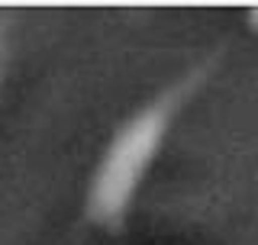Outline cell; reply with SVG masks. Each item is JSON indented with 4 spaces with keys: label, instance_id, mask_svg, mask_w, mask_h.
<instances>
[{
    "label": "cell",
    "instance_id": "cell-1",
    "mask_svg": "<svg viewBox=\"0 0 258 245\" xmlns=\"http://www.w3.org/2000/svg\"><path fill=\"white\" fill-rule=\"evenodd\" d=\"M220 58L223 52H210L207 58L194 62L184 75L168 81L155 97H149L113 129L87 181L84 223L113 235L126 229L136 194L149 177L171 126L184 113V107L210 84V78L220 68Z\"/></svg>",
    "mask_w": 258,
    "mask_h": 245
},
{
    "label": "cell",
    "instance_id": "cell-2",
    "mask_svg": "<svg viewBox=\"0 0 258 245\" xmlns=\"http://www.w3.org/2000/svg\"><path fill=\"white\" fill-rule=\"evenodd\" d=\"M7 65H10V16L0 13V84H4Z\"/></svg>",
    "mask_w": 258,
    "mask_h": 245
}]
</instances>
